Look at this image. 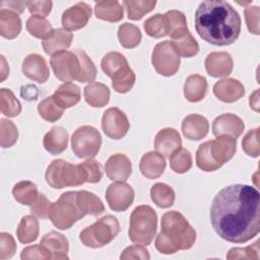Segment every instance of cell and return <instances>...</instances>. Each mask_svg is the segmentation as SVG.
Instances as JSON below:
<instances>
[{"label":"cell","mask_w":260,"mask_h":260,"mask_svg":"<svg viewBox=\"0 0 260 260\" xmlns=\"http://www.w3.org/2000/svg\"><path fill=\"white\" fill-rule=\"evenodd\" d=\"M38 112L44 120L48 122H55L62 117L64 109L58 106L53 95H51L43 100L38 105Z\"/></svg>","instance_id":"cell-43"},{"label":"cell","mask_w":260,"mask_h":260,"mask_svg":"<svg viewBox=\"0 0 260 260\" xmlns=\"http://www.w3.org/2000/svg\"><path fill=\"white\" fill-rule=\"evenodd\" d=\"M74 53L77 55L80 63V72L77 80L79 82L93 81L96 76V68L91 59L82 50H75Z\"/></svg>","instance_id":"cell-44"},{"label":"cell","mask_w":260,"mask_h":260,"mask_svg":"<svg viewBox=\"0 0 260 260\" xmlns=\"http://www.w3.org/2000/svg\"><path fill=\"white\" fill-rule=\"evenodd\" d=\"M0 6L3 9L9 8V10H12L16 13H21L23 12L24 6L26 5H25V2H22V1H2L0 3Z\"/></svg>","instance_id":"cell-56"},{"label":"cell","mask_w":260,"mask_h":260,"mask_svg":"<svg viewBox=\"0 0 260 260\" xmlns=\"http://www.w3.org/2000/svg\"><path fill=\"white\" fill-rule=\"evenodd\" d=\"M20 258L22 260L27 259H52L51 253L43 245H32L24 248L21 251Z\"/></svg>","instance_id":"cell-52"},{"label":"cell","mask_w":260,"mask_h":260,"mask_svg":"<svg viewBox=\"0 0 260 260\" xmlns=\"http://www.w3.org/2000/svg\"><path fill=\"white\" fill-rule=\"evenodd\" d=\"M91 16V8L85 2H78L66 9L62 14V25L67 30L84 27Z\"/></svg>","instance_id":"cell-14"},{"label":"cell","mask_w":260,"mask_h":260,"mask_svg":"<svg viewBox=\"0 0 260 260\" xmlns=\"http://www.w3.org/2000/svg\"><path fill=\"white\" fill-rule=\"evenodd\" d=\"M0 101H1V112L3 115L13 118L20 114L21 105L19 101L15 98L14 93L9 88H1L0 90Z\"/></svg>","instance_id":"cell-42"},{"label":"cell","mask_w":260,"mask_h":260,"mask_svg":"<svg viewBox=\"0 0 260 260\" xmlns=\"http://www.w3.org/2000/svg\"><path fill=\"white\" fill-rule=\"evenodd\" d=\"M209 129L207 119L198 114H191L184 118L182 122V132L190 140H200L204 138Z\"/></svg>","instance_id":"cell-21"},{"label":"cell","mask_w":260,"mask_h":260,"mask_svg":"<svg viewBox=\"0 0 260 260\" xmlns=\"http://www.w3.org/2000/svg\"><path fill=\"white\" fill-rule=\"evenodd\" d=\"M53 98L58 106L65 110L78 104L80 101V89L72 82H65L55 90Z\"/></svg>","instance_id":"cell-29"},{"label":"cell","mask_w":260,"mask_h":260,"mask_svg":"<svg viewBox=\"0 0 260 260\" xmlns=\"http://www.w3.org/2000/svg\"><path fill=\"white\" fill-rule=\"evenodd\" d=\"M68 132L61 126H54L47 132L43 139L45 149L51 154H59L67 148Z\"/></svg>","instance_id":"cell-24"},{"label":"cell","mask_w":260,"mask_h":260,"mask_svg":"<svg viewBox=\"0 0 260 260\" xmlns=\"http://www.w3.org/2000/svg\"><path fill=\"white\" fill-rule=\"evenodd\" d=\"M259 90H255L251 95H250V107L251 109L255 110L258 112V106H259V96H258Z\"/></svg>","instance_id":"cell-57"},{"label":"cell","mask_w":260,"mask_h":260,"mask_svg":"<svg viewBox=\"0 0 260 260\" xmlns=\"http://www.w3.org/2000/svg\"><path fill=\"white\" fill-rule=\"evenodd\" d=\"M1 61H2V66H1V81H4V79L8 76L9 74V66L4 58V56H1Z\"/></svg>","instance_id":"cell-58"},{"label":"cell","mask_w":260,"mask_h":260,"mask_svg":"<svg viewBox=\"0 0 260 260\" xmlns=\"http://www.w3.org/2000/svg\"><path fill=\"white\" fill-rule=\"evenodd\" d=\"M46 182L54 189L75 187L87 183L88 174L83 162L70 164L64 159H54L47 168Z\"/></svg>","instance_id":"cell-5"},{"label":"cell","mask_w":260,"mask_h":260,"mask_svg":"<svg viewBox=\"0 0 260 260\" xmlns=\"http://www.w3.org/2000/svg\"><path fill=\"white\" fill-rule=\"evenodd\" d=\"M96 18L110 22H118L123 18V7L118 1H99L94 5Z\"/></svg>","instance_id":"cell-32"},{"label":"cell","mask_w":260,"mask_h":260,"mask_svg":"<svg viewBox=\"0 0 260 260\" xmlns=\"http://www.w3.org/2000/svg\"><path fill=\"white\" fill-rule=\"evenodd\" d=\"M128 65V61L124 55L119 52H109L104 56L101 62L102 70L109 76L112 77L120 69Z\"/></svg>","instance_id":"cell-41"},{"label":"cell","mask_w":260,"mask_h":260,"mask_svg":"<svg viewBox=\"0 0 260 260\" xmlns=\"http://www.w3.org/2000/svg\"><path fill=\"white\" fill-rule=\"evenodd\" d=\"M105 171L110 180L124 182L132 173V164L125 154L116 153L108 158Z\"/></svg>","instance_id":"cell-18"},{"label":"cell","mask_w":260,"mask_h":260,"mask_svg":"<svg viewBox=\"0 0 260 260\" xmlns=\"http://www.w3.org/2000/svg\"><path fill=\"white\" fill-rule=\"evenodd\" d=\"M39 221L32 215H25L21 218L17 230L16 236L20 243L28 244L32 243L38 239L39 236Z\"/></svg>","instance_id":"cell-33"},{"label":"cell","mask_w":260,"mask_h":260,"mask_svg":"<svg viewBox=\"0 0 260 260\" xmlns=\"http://www.w3.org/2000/svg\"><path fill=\"white\" fill-rule=\"evenodd\" d=\"M72 40L73 35L69 30L65 28H57L54 29L53 35L49 39L43 41L42 46L47 54L54 55L55 53L66 51L70 47Z\"/></svg>","instance_id":"cell-25"},{"label":"cell","mask_w":260,"mask_h":260,"mask_svg":"<svg viewBox=\"0 0 260 260\" xmlns=\"http://www.w3.org/2000/svg\"><path fill=\"white\" fill-rule=\"evenodd\" d=\"M151 200L160 208H169L175 202V192L167 184L156 183L150 189Z\"/></svg>","instance_id":"cell-35"},{"label":"cell","mask_w":260,"mask_h":260,"mask_svg":"<svg viewBox=\"0 0 260 260\" xmlns=\"http://www.w3.org/2000/svg\"><path fill=\"white\" fill-rule=\"evenodd\" d=\"M12 195L14 199L23 205H31L39 196L36 184L30 181H20L13 186Z\"/></svg>","instance_id":"cell-34"},{"label":"cell","mask_w":260,"mask_h":260,"mask_svg":"<svg viewBox=\"0 0 260 260\" xmlns=\"http://www.w3.org/2000/svg\"><path fill=\"white\" fill-rule=\"evenodd\" d=\"M237 150V139L229 135H219L199 145L196 152V165L204 172H213L233 158Z\"/></svg>","instance_id":"cell-4"},{"label":"cell","mask_w":260,"mask_h":260,"mask_svg":"<svg viewBox=\"0 0 260 260\" xmlns=\"http://www.w3.org/2000/svg\"><path fill=\"white\" fill-rule=\"evenodd\" d=\"M195 29L205 42L215 46H229L239 38L241 17L234 7L222 0L200 3L195 12Z\"/></svg>","instance_id":"cell-2"},{"label":"cell","mask_w":260,"mask_h":260,"mask_svg":"<svg viewBox=\"0 0 260 260\" xmlns=\"http://www.w3.org/2000/svg\"><path fill=\"white\" fill-rule=\"evenodd\" d=\"M139 169L141 174L148 179L160 177L166 169L165 157L157 151H149L142 155Z\"/></svg>","instance_id":"cell-23"},{"label":"cell","mask_w":260,"mask_h":260,"mask_svg":"<svg viewBox=\"0 0 260 260\" xmlns=\"http://www.w3.org/2000/svg\"><path fill=\"white\" fill-rule=\"evenodd\" d=\"M120 232L118 219L108 214L89 226H86L79 234L81 243L89 248H101L111 243Z\"/></svg>","instance_id":"cell-8"},{"label":"cell","mask_w":260,"mask_h":260,"mask_svg":"<svg viewBox=\"0 0 260 260\" xmlns=\"http://www.w3.org/2000/svg\"><path fill=\"white\" fill-rule=\"evenodd\" d=\"M150 255L148 251L142 246L136 244L127 247L122 254L120 255L121 260H127V259H141V260H146L149 259Z\"/></svg>","instance_id":"cell-54"},{"label":"cell","mask_w":260,"mask_h":260,"mask_svg":"<svg viewBox=\"0 0 260 260\" xmlns=\"http://www.w3.org/2000/svg\"><path fill=\"white\" fill-rule=\"evenodd\" d=\"M112 86L119 93L128 92L135 83V73L129 65L123 67L112 77Z\"/></svg>","instance_id":"cell-37"},{"label":"cell","mask_w":260,"mask_h":260,"mask_svg":"<svg viewBox=\"0 0 260 260\" xmlns=\"http://www.w3.org/2000/svg\"><path fill=\"white\" fill-rule=\"evenodd\" d=\"M141 38V31L136 25L125 22L119 26L118 39L124 48L132 49L137 47L140 44Z\"/></svg>","instance_id":"cell-36"},{"label":"cell","mask_w":260,"mask_h":260,"mask_svg":"<svg viewBox=\"0 0 260 260\" xmlns=\"http://www.w3.org/2000/svg\"><path fill=\"white\" fill-rule=\"evenodd\" d=\"M83 216L76 200V191L63 193L57 201L51 203L48 211L49 219L59 230L70 229Z\"/></svg>","instance_id":"cell-7"},{"label":"cell","mask_w":260,"mask_h":260,"mask_svg":"<svg viewBox=\"0 0 260 260\" xmlns=\"http://www.w3.org/2000/svg\"><path fill=\"white\" fill-rule=\"evenodd\" d=\"M18 137V131L14 123L7 119H1L0 122V143L1 146L11 147Z\"/></svg>","instance_id":"cell-47"},{"label":"cell","mask_w":260,"mask_h":260,"mask_svg":"<svg viewBox=\"0 0 260 260\" xmlns=\"http://www.w3.org/2000/svg\"><path fill=\"white\" fill-rule=\"evenodd\" d=\"M213 93L223 103H234L245 94V87L235 78H224L215 82Z\"/></svg>","instance_id":"cell-20"},{"label":"cell","mask_w":260,"mask_h":260,"mask_svg":"<svg viewBox=\"0 0 260 260\" xmlns=\"http://www.w3.org/2000/svg\"><path fill=\"white\" fill-rule=\"evenodd\" d=\"M171 169L178 174L188 172L192 167V155L190 151L180 147L170 156Z\"/></svg>","instance_id":"cell-45"},{"label":"cell","mask_w":260,"mask_h":260,"mask_svg":"<svg viewBox=\"0 0 260 260\" xmlns=\"http://www.w3.org/2000/svg\"><path fill=\"white\" fill-rule=\"evenodd\" d=\"M102 128L108 137L118 140L127 134L130 123L125 113L119 108H109L103 115Z\"/></svg>","instance_id":"cell-12"},{"label":"cell","mask_w":260,"mask_h":260,"mask_svg":"<svg viewBox=\"0 0 260 260\" xmlns=\"http://www.w3.org/2000/svg\"><path fill=\"white\" fill-rule=\"evenodd\" d=\"M144 30L152 38H162L168 36L165 15L157 13L147 18L144 21Z\"/></svg>","instance_id":"cell-46"},{"label":"cell","mask_w":260,"mask_h":260,"mask_svg":"<svg viewBox=\"0 0 260 260\" xmlns=\"http://www.w3.org/2000/svg\"><path fill=\"white\" fill-rule=\"evenodd\" d=\"M157 228V215L149 205L137 206L130 215L128 236L138 245L147 246L154 239Z\"/></svg>","instance_id":"cell-6"},{"label":"cell","mask_w":260,"mask_h":260,"mask_svg":"<svg viewBox=\"0 0 260 260\" xmlns=\"http://www.w3.org/2000/svg\"><path fill=\"white\" fill-rule=\"evenodd\" d=\"M226 259H259V241L245 248H232L226 254Z\"/></svg>","instance_id":"cell-49"},{"label":"cell","mask_w":260,"mask_h":260,"mask_svg":"<svg viewBox=\"0 0 260 260\" xmlns=\"http://www.w3.org/2000/svg\"><path fill=\"white\" fill-rule=\"evenodd\" d=\"M245 19L248 26V29L251 34L259 35L260 28H259V15H260V9L258 6H247L245 7Z\"/></svg>","instance_id":"cell-51"},{"label":"cell","mask_w":260,"mask_h":260,"mask_svg":"<svg viewBox=\"0 0 260 260\" xmlns=\"http://www.w3.org/2000/svg\"><path fill=\"white\" fill-rule=\"evenodd\" d=\"M182 145L179 132L174 128H164L157 132L154 138V148L164 156H171Z\"/></svg>","instance_id":"cell-19"},{"label":"cell","mask_w":260,"mask_h":260,"mask_svg":"<svg viewBox=\"0 0 260 260\" xmlns=\"http://www.w3.org/2000/svg\"><path fill=\"white\" fill-rule=\"evenodd\" d=\"M205 69L212 77H224L232 73L234 61L228 52H211L205 59Z\"/></svg>","instance_id":"cell-15"},{"label":"cell","mask_w":260,"mask_h":260,"mask_svg":"<svg viewBox=\"0 0 260 260\" xmlns=\"http://www.w3.org/2000/svg\"><path fill=\"white\" fill-rule=\"evenodd\" d=\"M152 66L155 71L162 76H172L180 68V55L177 53L171 41L158 43L151 55Z\"/></svg>","instance_id":"cell-10"},{"label":"cell","mask_w":260,"mask_h":260,"mask_svg":"<svg viewBox=\"0 0 260 260\" xmlns=\"http://www.w3.org/2000/svg\"><path fill=\"white\" fill-rule=\"evenodd\" d=\"M244 129L245 124L243 120L231 113L216 117L212 123V132L215 136L229 135L237 139L243 133Z\"/></svg>","instance_id":"cell-16"},{"label":"cell","mask_w":260,"mask_h":260,"mask_svg":"<svg viewBox=\"0 0 260 260\" xmlns=\"http://www.w3.org/2000/svg\"><path fill=\"white\" fill-rule=\"evenodd\" d=\"M164 15L167 24L168 36H170L172 40L179 39L189 31L186 16L183 12L179 10H170Z\"/></svg>","instance_id":"cell-30"},{"label":"cell","mask_w":260,"mask_h":260,"mask_svg":"<svg viewBox=\"0 0 260 260\" xmlns=\"http://www.w3.org/2000/svg\"><path fill=\"white\" fill-rule=\"evenodd\" d=\"M195 241L196 232L182 213L172 210L162 215L161 229L155 240L158 252L170 255L178 250H188Z\"/></svg>","instance_id":"cell-3"},{"label":"cell","mask_w":260,"mask_h":260,"mask_svg":"<svg viewBox=\"0 0 260 260\" xmlns=\"http://www.w3.org/2000/svg\"><path fill=\"white\" fill-rule=\"evenodd\" d=\"M76 200L84 215L89 214L96 216L102 214L105 210L104 203L102 202L100 197L91 192L85 190L76 191Z\"/></svg>","instance_id":"cell-31"},{"label":"cell","mask_w":260,"mask_h":260,"mask_svg":"<svg viewBox=\"0 0 260 260\" xmlns=\"http://www.w3.org/2000/svg\"><path fill=\"white\" fill-rule=\"evenodd\" d=\"M207 91L206 78L199 74H192L187 77L184 84L185 98L191 103H197L204 99Z\"/></svg>","instance_id":"cell-27"},{"label":"cell","mask_w":260,"mask_h":260,"mask_svg":"<svg viewBox=\"0 0 260 260\" xmlns=\"http://www.w3.org/2000/svg\"><path fill=\"white\" fill-rule=\"evenodd\" d=\"M41 245H43L52 255V259L62 260L68 259V251H69V243L68 240L60 233L50 232L46 234L42 240Z\"/></svg>","instance_id":"cell-22"},{"label":"cell","mask_w":260,"mask_h":260,"mask_svg":"<svg viewBox=\"0 0 260 260\" xmlns=\"http://www.w3.org/2000/svg\"><path fill=\"white\" fill-rule=\"evenodd\" d=\"M16 251V244L13 237L5 232L0 233V259L11 258Z\"/></svg>","instance_id":"cell-50"},{"label":"cell","mask_w":260,"mask_h":260,"mask_svg":"<svg viewBox=\"0 0 260 260\" xmlns=\"http://www.w3.org/2000/svg\"><path fill=\"white\" fill-rule=\"evenodd\" d=\"M21 69L27 78L39 83L46 82L50 76L47 62L44 57L39 54L27 55L22 62Z\"/></svg>","instance_id":"cell-17"},{"label":"cell","mask_w":260,"mask_h":260,"mask_svg":"<svg viewBox=\"0 0 260 260\" xmlns=\"http://www.w3.org/2000/svg\"><path fill=\"white\" fill-rule=\"evenodd\" d=\"M172 44L176 49L177 53L185 58H190L195 56L199 52V45L194 37L188 31L183 37L173 40Z\"/></svg>","instance_id":"cell-40"},{"label":"cell","mask_w":260,"mask_h":260,"mask_svg":"<svg viewBox=\"0 0 260 260\" xmlns=\"http://www.w3.org/2000/svg\"><path fill=\"white\" fill-rule=\"evenodd\" d=\"M21 31V20L16 12L3 9L0 10V34L3 38L12 40Z\"/></svg>","instance_id":"cell-26"},{"label":"cell","mask_w":260,"mask_h":260,"mask_svg":"<svg viewBox=\"0 0 260 260\" xmlns=\"http://www.w3.org/2000/svg\"><path fill=\"white\" fill-rule=\"evenodd\" d=\"M106 199L112 210L125 211L133 203L134 190L125 182L112 183L107 188Z\"/></svg>","instance_id":"cell-13"},{"label":"cell","mask_w":260,"mask_h":260,"mask_svg":"<svg viewBox=\"0 0 260 260\" xmlns=\"http://www.w3.org/2000/svg\"><path fill=\"white\" fill-rule=\"evenodd\" d=\"M26 29L31 36L38 39H42L43 41L49 39L54 32V29L49 20H47L45 17L36 15L30 16L26 20Z\"/></svg>","instance_id":"cell-38"},{"label":"cell","mask_w":260,"mask_h":260,"mask_svg":"<svg viewBox=\"0 0 260 260\" xmlns=\"http://www.w3.org/2000/svg\"><path fill=\"white\" fill-rule=\"evenodd\" d=\"M260 195L250 185L234 184L219 190L210 207L215 233L231 243H246L256 237L259 224Z\"/></svg>","instance_id":"cell-1"},{"label":"cell","mask_w":260,"mask_h":260,"mask_svg":"<svg viewBox=\"0 0 260 260\" xmlns=\"http://www.w3.org/2000/svg\"><path fill=\"white\" fill-rule=\"evenodd\" d=\"M243 150L252 157H257L260 153L259 146V128L250 130L242 140Z\"/></svg>","instance_id":"cell-48"},{"label":"cell","mask_w":260,"mask_h":260,"mask_svg":"<svg viewBox=\"0 0 260 260\" xmlns=\"http://www.w3.org/2000/svg\"><path fill=\"white\" fill-rule=\"evenodd\" d=\"M124 6L127 10V15L129 19L138 20L144 14L150 12L156 5L154 0H125L123 1Z\"/></svg>","instance_id":"cell-39"},{"label":"cell","mask_w":260,"mask_h":260,"mask_svg":"<svg viewBox=\"0 0 260 260\" xmlns=\"http://www.w3.org/2000/svg\"><path fill=\"white\" fill-rule=\"evenodd\" d=\"M83 95L85 102L93 108H102L109 103L110 89L101 82H90L84 87Z\"/></svg>","instance_id":"cell-28"},{"label":"cell","mask_w":260,"mask_h":260,"mask_svg":"<svg viewBox=\"0 0 260 260\" xmlns=\"http://www.w3.org/2000/svg\"><path fill=\"white\" fill-rule=\"evenodd\" d=\"M102 145V136L98 129L84 125L78 127L71 137V148L79 158L94 157Z\"/></svg>","instance_id":"cell-9"},{"label":"cell","mask_w":260,"mask_h":260,"mask_svg":"<svg viewBox=\"0 0 260 260\" xmlns=\"http://www.w3.org/2000/svg\"><path fill=\"white\" fill-rule=\"evenodd\" d=\"M51 67L55 76L64 82L77 80L80 72V63L74 52L62 51L52 55L50 59Z\"/></svg>","instance_id":"cell-11"},{"label":"cell","mask_w":260,"mask_h":260,"mask_svg":"<svg viewBox=\"0 0 260 260\" xmlns=\"http://www.w3.org/2000/svg\"><path fill=\"white\" fill-rule=\"evenodd\" d=\"M50 205H51V202L45 196V194L40 193L36 201L30 205V212L37 217L47 218Z\"/></svg>","instance_id":"cell-53"},{"label":"cell","mask_w":260,"mask_h":260,"mask_svg":"<svg viewBox=\"0 0 260 260\" xmlns=\"http://www.w3.org/2000/svg\"><path fill=\"white\" fill-rule=\"evenodd\" d=\"M25 5H26L28 11L32 15L45 17L51 12L53 2L49 1V0H46V1H26Z\"/></svg>","instance_id":"cell-55"}]
</instances>
